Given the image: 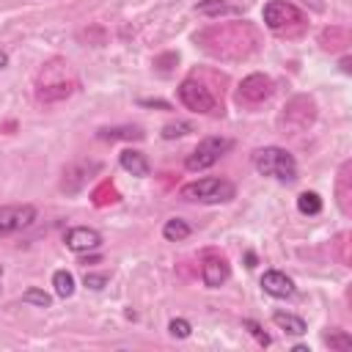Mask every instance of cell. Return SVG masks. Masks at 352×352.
Instances as JSON below:
<instances>
[{
  "label": "cell",
  "instance_id": "3",
  "mask_svg": "<svg viewBox=\"0 0 352 352\" xmlns=\"http://www.w3.org/2000/svg\"><path fill=\"white\" fill-rule=\"evenodd\" d=\"M261 19L278 36H283V33L292 36V33L302 30V25H305V14L289 0H267L261 8Z\"/></svg>",
  "mask_w": 352,
  "mask_h": 352
},
{
  "label": "cell",
  "instance_id": "9",
  "mask_svg": "<svg viewBox=\"0 0 352 352\" xmlns=\"http://www.w3.org/2000/svg\"><path fill=\"white\" fill-rule=\"evenodd\" d=\"M261 292L264 294H270V297H275V300H286V297H294V292H297V286H294V280L286 275V272H280V270H267L264 275H261Z\"/></svg>",
  "mask_w": 352,
  "mask_h": 352
},
{
  "label": "cell",
  "instance_id": "26",
  "mask_svg": "<svg viewBox=\"0 0 352 352\" xmlns=\"http://www.w3.org/2000/svg\"><path fill=\"white\" fill-rule=\"evenodd\" d=\"M6 66H8V55L0 50V69H6Z\"/></svg>",
  "mask_w": 352,
  "mask_h": 352
},
{
  "label": "cell",
  "instance_id": "27",
  "mask_svg": "<svg viewBox=\"0 0 352 352\" xmlns=\"http://www.w3.org/2000/svg\"><path fill=\"white\" fill-rule=\"evenodd\" d=\"M245 258H248V267H256V256H253V253H248Z\"/></svg>",
  "mask_w": 352,
  "mask_h": 352
},
{
  "label": "cell",
  "instance_id": "21",
  "mask_svg": "<svg viewBox=\"0 0 352 352\" xmlns=\"http://www.w3.org/2000/svg\"><path fill=\"white\" fill-rule=\"evenodd\" d=\"M107 280H110L107 272H85V275H82V286L91 289V292H102V289L107 286Z\"/></svg>",
  "mask_w": 352,
  "mask_h": 352
},
{
  "label": "cell",
  "instance_id": "5",
  "mask_svg": "<svg viewBox=\"0 0 352 352\" xmlns=\"http://www.w3.org/2000/svg\"><path fill=\"white\" fill-rule=\"evenodd\" d=\"M179 102L192 113H217L214 94L198 77H184L179 82Z\"/></svg>",
  "mask_w": 352,
  "mask_h": 352
},
{
  "label": "cell",
  "instance_id": "4",
  "mask_svg": "<svg viewBox=\"0 0 352 352\" xmlns=\"http://www.w3.org/2000/svg\"><path fill=\"white\" fill-rule=\"evenodd\" d=\"M234 148V140L231 138H223V135H209V138H204V140H198V146L187 154V160H184V168L187 170H192V173H198V170H206V168H212L223 154H228Z\"/></svg>",
  "mask_w": 352,
  "mask_h": 352
},
{
  "label": "cell",
  "instance_id": "24",
  "mask_svg": "<svg viewBox=\"0 0 352 352\" xmlns=\"http://www.w3.org/2000/svg\"><path fill=\"white\" fill-rule=\"evenodd\" d=\"M138 104H140V107H160V110H168V107H170V104L162 102V99H138Z\"/></svg>",
  "mask_w": 352,
  "mask_h": 352
},
{
  "label": "cell",
  "instance_id": "22",
  "mask_svg": "<svg viewBox=\"0 0 352 352\" xmlns=\"http://www.w3.org/2000/svg\"><path fill=\"white\" fill-rule=\"evenodd\" d=\"M168 333H170L173 338H187V336L192 333V324H190L187 319L176 316V319H170V322H168Z\"/></svg>",
  "mask_w": 352,
  "mask_h": 352
},
{
  "label": "cell",
  "instance_id": "15",
  "mask_svg": "<svg viewBox=\"0 0 352 352\" xmlns=\"http://www.w3.org/2000/svg\"><path fill=\"white\" fill-rule=\"evenodd\" d=\"M52 286H55V294L60 300H66V297L74 294V275L69 270H55L52 272Z\"/></svg>",
  "mask_w": 352,
  "mask_h": 352
},
{
  "label": "cell",
  "instance_id": "8",
  "mask_svg": "<svg viewBox=\"0 0 352 352\" xmlns=\"http://www.w3.org/2000/svg\"><path fill=\"white\" fill-rule=\"evenodd\" d=\"M63 242L72 253H91V250L102 248V234L96 228H88V226H72L63 234Z\"/></svg>",
  "mask_w": 352,
  "mask_h": 352
},
{
  "label": "cell",
  "instance_id": "1",
  "mask_svg": "<svg viewBox=\"0 0 352 352\" xmlns=\"http://www.w3.org/2000/svg\"><path fill=\"white\" fill-rule=\"evenodd\" d=\"M253 168L261 176H270L275 182L292 184L297 179V160L292 157V151H286L283 146H264L253 151Z\"/></svg>",
  "mask_w": 352,
  "mask_h": 352
},
{
  "label": "cell",
  "instance_id": "13",
  "mask_svg": "<svg viewBox=\"0 0 352 352\" xmlns=\"http://www.w3.org/2000/svg\"><path fill=\"white\" fill-rule=\"evenodd\" d=\"M272 322H275L283 333H289V336H305V333H308L305 319L297 316V314H289V311H275V314H272Z\"/></svg>",
  "mask_w": 352,
  "mask_h": 352
},
{
  "label": "cell",
  "instance_id": "18",
  "mask_svg": "<svg viewBox=\"0 0 352 352\" xmlns=\"http://www.w3.org/2000/svg\"><path fill=\"white\" fill-rule=\"evenodd\" d=\"M324 344L330 349H338V352H349L352 349V336L346 330H330L324 333Z\"/></svg>",
  "mask_w": 352,
  "mask_h": 352
},
{
  "label": "cell",
  "instance_id": "11",
  "mask_svg": "<svg viewBox=\"0 0 352 352\" xmlns=\"http://www.w3.org/2000/svg\"><path fill=\"white\" fill-rule=\"evenodd\" d=\"M118 165H121L126 173L138 176V179H146V176L151 173L148 157H146L143 151H138V148H124V151L118 154Z\"/></svg>",
  "mask_w": 352,
  "mask_h": 352
},
{
  "label": "cell",
  "instance_id": "19",
  "mask_svg": "<svg viewBox=\"0 0 352 352\" xmlns=\"http://www.w3.org/2000/svg\"><path fill=\"white\" fill-rule=\"evenodd\" d=\"M22 302L25 305H36V308H50L52 305V294H47L44 289L30 286L28 292H22Z\"/></svg>",
  "mask_w": 352,
  "mask_h": 352
},
{
  "label": "cell",
  "instance_id": "23",
  "mask_svg": "<svg viewBox=\"0 0 352 352\" xmlns=\"http://www.w3.org/2000/svg\"><path fill=\"white\" fill-rule=\"evenodd\" d=\"M242 327H245V330H248V333H250L261 346H270V336L261 330V324H258V322H253V319H242Z\"/></svg>",
  "mask_w": 352,
  "mask_h": 352
},
{
  "label": "cell",
  "instance_id": "6",
  "mask_svg": "<svg viewBox=\"0 0 352 352\" xmlns=\"http://www.w3.org/2000/svg\"><path fill=\"white\" fill-rule=\"evenodd\" d=\"M36 220V206L33 204H11V206H0V239L11 236L28 226H33Z\"/></svg>",
  "mask_w": 352,
  "mask_h": 352
},
{
  "label": "cell",
  "instance_id": "28",
  "mask_svg": "<svg viewBox=\"0 0 352 352\" xmlns=\"http://www.w3.org/2000/svg\"><path fill=\"white\" fill-rule=\"evenodd\" d=\"M3 272H6V270H3V264H0V283H3Z\"/></svg>",
  "mask_w": 352,
  "mask_h": 352
},
{
  "label": "cell",
  "instance_id": "7",
  "mask_svg": "<svg viewBox=\"0 0 352 352\" xmlns=\"http://www.w3.org/2000/svg\"><path fill=\"white\" fill-rule=\"evenodd\" d=\"M270 94H272V80L267 77V74H248L242 82H239V102H245V104H261L264 99H270Z\"/></svg>",
  "mask_w": 352,
  "mask_h": 352
},
{
  "label": "cell",
  "instance_id": "20",
  "mask_svg": "<svg viewBox=\"0 0 352 352\" xmlns=\"http://www.w3.org/2000/svg\"><path fill=\"white\" fill-rule=\"evenodd\" d=\"M190 132H192V124H190V121H170V124L162 126V138H165V140L184 138V135H190Z\"/></svg>",
  "mask_w": 352,
  "mask_h": 352
},
{
  "label": "cell",
  "instance_id": "10",
  "mask_svg": "<svg viewBox=\"0 0 352 352\" xmlns=\"http://www.w3.org/2000/svg\"><path fill=\"white\" fill-rule=\"evenodd\" d=\"M231 278V267L223 256H206L201 264V280L206 289H220Z\"/></svg>",
  "mask_w": 352,
  "mask_h": 352
},
{
  "label": "cell",
  "instance_id": "14",
  "mask_svg": "<svg viewBox=\"0 0 352 352\" xmlns=\"http://www.w3.org/2000/svg\"><path fill=\"white\" fill-rule=\"evenodd\" d=\"M190 234H192V228H190V223L182 220V217H170V220H165V226H162V236H165L168 242H182V239H187Z\"/></svg>",
  "mask_w": 352,
  "mask_h": 352
},
{
  "label": "cell",
  "instance_id": "17",
  "mask_svg": "<svg viewBox=\"0 0 352 352\" xmlns=\"http://www.w3.org/2000/svg\"><path fill=\"white\" fill-rule=\"evenodd\" d=\"M297 209H300V214H308V217L319 214V212H322V198H319V192H314V190L300 192V195H297Z\"/></svg>",
  "mask_w": 352,
  "mask_h": 352
},
{
  "label": "cell",
  "instance_id": "12",
  "mask_svg": "<svg viewBox=\"0 0 352 352\" xmlns=\"http://www.w3.org/2000/svg\"><path fill=\"white\" fill-rule=\"evenodd\" d=\"M96 138L99 140H143L146 132L140 126L124 124V126H102V129H96Z\"/></svg>",
  "mask_w": 352,
  "mask_h": 352
},
{
  "label": "cell",
  "instance_id": "16",
  "mask_svg": "<svg viewBox=\"0 0 352 352\" xmlns=\"http://www.w3.org/2000/svg\"><path fill=\"white\" fill-rule=\"evenodd\" d=\"M198 14L204 16H220V14H236V8L228 3V0H198L195 6Z\"/></svg>",
  "mask_w": 352,
  "mask_h": 352
},
{
  "label": "cell",
  "instance_id": "2",
  "mask_svg": "<svg viewBox=\"0 0 352 352\" xmlns=\"http://www.w3.org/2000/svg\"><path fill=\"white\" fill-rule=\"evenodd\" d=\"M179 198H184L190 204H206V206L209 204H228L236 198V187H234V182H228L223 176H204V179L182 184Z\"/></svg>",
  "mask_w": 352,
  "mask_h": 352
},
{
  "label": "cell",
  "instance_id": "25",
  "mask_svg": "<svg viewBox=\"0 0 352 352\" xmlns=\"http://www.w3.org/2000/svg\"><path fill=\"white\" fill-rule=\"evenodd\" d=\"M341 72H344V74H349V72H352V66H349V58H341Z\"/></svg>",
  "mask_w": 352,
  "mask_h": 352
}]
</instances>
